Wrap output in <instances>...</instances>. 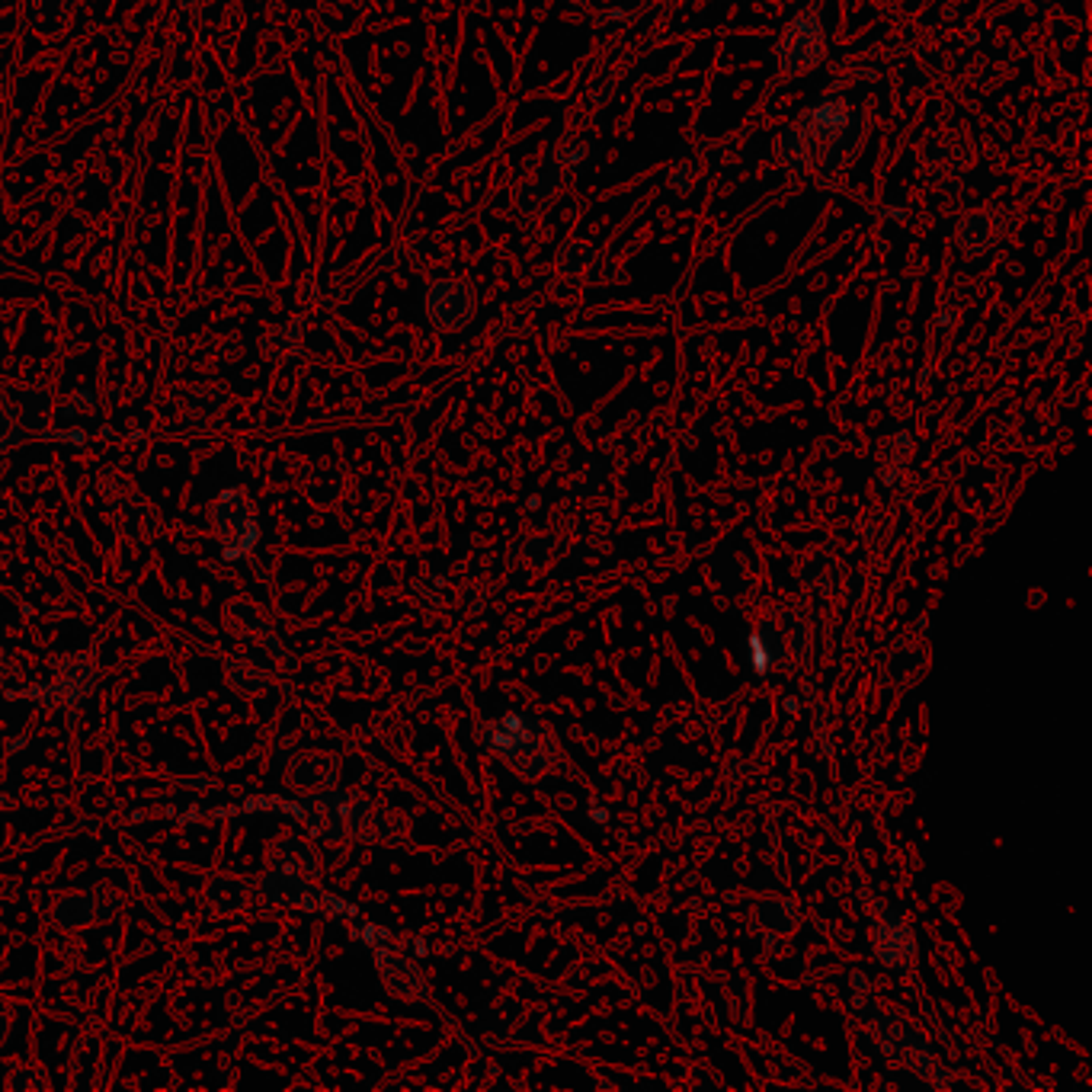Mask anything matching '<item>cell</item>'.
I'll list each match as a JSON object with an SVG mask.
<instances>
[{
	"instance_id": "6da1fadb",
	"label": "cell",
	"mask_w": 1092,
	"mask_h": 1092,
	"mask_svg": "<svg viewBox=\"0 0 1092 1092\" xmlns=\"http://www.w3.org/2000/svg\"><path fill=\"white\" fill-rule=\"evenodd\" d=\"M491 740L497 743L500 757L526 775H535L548 762L551 740H548V733L532 721H523V718L497 721L491 728Z\"/></svg>"
},
{
	"instance_id": "7a4b0ae2",
	"label": "cell",
	"mask_w": 1092,
	"mask_h": 1092,
	"mask_svg": "<svg viewBox=\"0 0 1092 1092\" xmlns=\"http://www.w3.org/2000/svg\"><path fill=\"white\" fill-rule=\"evenodd\" d=\"M308 818L324 826L328 833L336 836H372L379 833V823H375V814L359 801H346V798H314L308 804Z\"/></svg>"
},
{
	"instance_id": "3957f363",
	"label": "cell",
	"mask_w": 1092,
	"mask_h": 1092,
	"mask_svg": "<svg viewBox=\"0 0 1092 1092\" xmlns=\"http://www.w3.org/2000/svg\"><path fill=\"white\" fill-rule=\"evenodd\" d=\"M216 526L234 545H241V538H250V506L244 503V497L231 494L221 500L216 506Z\"/></svg>"
},
{
	"instance_id": "277c9868",
	"label": "cell",
	"mask_w": 1092,
	"mask_h": 1092,
	"mask_svg": "<svg viewBox=\"0 0 1092 1092\" xmlns=\"http://www.w3.org/2000/svg\"><path fill=\"white\" fill-rule=\"evenodd\" d=\"M94 916H100L94 897L84 894V897H68V901H61L55 906V923L61 926H84L90 923Z\"/></svg>"
},
{
	"instance_id": "5b68a950",
	"label": "cell",
	"mask_w": 1092,
	"mask_h": 1092,
	"mask_svg": "<svg viewBox=\"0 0 1092 1092\" xmlns=\"http://www.w3.org/2000/svg\"><path fill=\"white\" fill-rule=\"evenodd\" d=\"M382 971H385V981L391 984L397 993L414 996V993H420V990H423L420 977H417V971L407 962H397V958H382Z\"/></svg>"
},
{
	"instance_id": "8992f818",
	"label": "cell",
	"mask_w": 1092,
	"mask_h": 1092,
	"mask_svg": "<svg viewBox=\"0 0 1092 1092\" xmlns=\"http://www.w3.org/2000/svg\"><path fill=\"white\" fill-rule=\"evenodd\" d=\"M263 891H267V897H273V901H279V904H299L302 897H304V887L295 881L292 872H273L267 881H263Z\"/></svg>"
},
{
	"instance_id": "52a82bcc",
	"label": "cell",
	"mask_w": 1092,
	"mask_h": 1092,
	"mask_svg": "<svg viewBox=\"0 0 1092 1092\" xmlns=\"http://www.w3.org/2000/svg\"><path fill=\"white\" fill-rule=\"evenodd\" d=\"M285 852V872H302V875H318V855H314L311 846H304L302 840H289L282 846Z\"/></svg>"
},
{
	"instance_id": "ba28073f",
	"label": "cell",
	"mask_w": 1092,
	"mask_h": 1092,
	"mask_svg": "<svg viewBox=\"0 0 1092 1092\" xmlns=\"http://www.w3.org/2000/svg\"><path fill=\"white\" fill-rule=\"evenodd\" d=\"M0 411H4V407H0Z\"/></svg>"
}]
</instances>
